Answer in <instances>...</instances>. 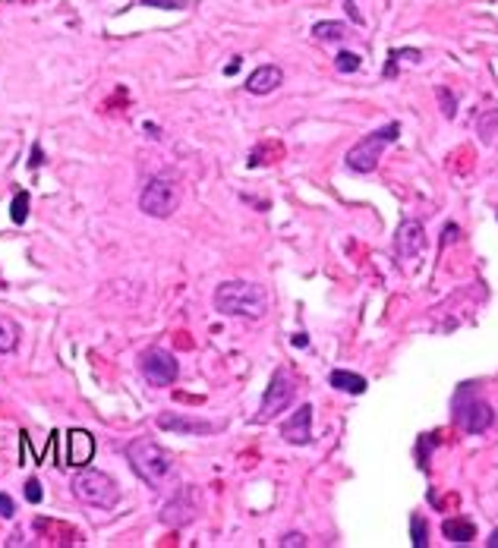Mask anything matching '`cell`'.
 Here are the masks:
<instances>
[{
	"label": "cell",
	"instance_id": "1",
	"mask_svg": "<svg viewBox=\"0 0 498 548\" xmlns=\"http://www.w3.org/2000/svg\"><path fill=\"white\" fill-rule=\"evenodd\" d=\"M215 309L221 315L262 319L268 312V290L253 281H224L215 290Z\"/></svg>",
	"mask_w": 498,
	"mask_h": 548
},
{
	"label": "cell",
	"instance_id": "2",
	"mask_svg": "<svg viewBox=\"0 0 498 548\" xmlns=\"http://www.w3.org/2000/svg\"><path fill=\"white\" fill-rule=\"evenodd\" d=\"M127 460H129V467L136 470V476L145 479L149 485H155V489L167 485L174 476V460L167 457L164 447H158L149 438H133L127 445Z\"/></svg>",
	"mask_w": 498,
	"mask_h": 548
},
{
	"label": "cell",
	"instance_id": "3",
	"mask_svg": "<svg viewBox=\"0 0 498 548\" xmlns=\"http://www.w3.org/2000/svg\"><path fill=\"white\" fill-rule=\"evenodd\" d=\"M451 413H454V423L461 425L467 435H483L492 423H495V413L492 407L479 397L476 385H461L457 394L451 400Z\"/></svg>",
	"mask_w": 498,
	"mask_h": 548
},
{
	"label": "cell",
	"instance_id": "4",
	"mask_svg": "<svg viewBox=\"0 0 498 548\" xmlns=\"http://www.w3.org/2000/svg\"><path fill=\"white\" fill-rule=\"evenodd\" d=\"M401 136V123L397 120H391V123H385L382 129H372L369 136H363V139L353 145V149L347 151V158H344V164H347L350 171L357 173H369L375 171V164H379L382 151L391 145L394 139Z\"/></svg>",
	"mask_w": 498,
	"mask_h": 548
},
{
	"label": "cell",
	"instance_id": "5",
	"mask_svg": "<svg viewBox=\"0 0 498 548\" xmlns=\"http://www.w3.org/2000/svg\"><path fill=\"white\" fill-rule=\"evenodd\" d=\"M73 495L79 498L82 504L98 507V511H111V507H117V501H120L117 482H114L107 473H101V470H82V473L73 479Z\"/></svg>",
	"mask_w": 498,
	"mask_h": 548
},
{
	"label": "cell",
	"instance_id": "6",
	"mask_svg": "<svg viewBox=\"0 0 498 548\" xmlns=\"http://www.w3.org/2000/svg\"><path fill=\"white\" fill-rule=\"evenodd\" d=\"M139 208L149 218H171L177 211V189H174L171 180H164V177L149 180L139 196Z\"/></svg>",
	"mask_w": 498,
	"mask_h": 548
},
{
	"label": "cell",
	"instance_id": "7",
	"mask_svg": "<svg viewBox=\"0 0 498 548\" xmlns=\"http://www.w3.org/2000/svg\"><path fill=\"white\" fill-rule=\"evenodd\" d=\"M293 394H297V385H293V378L287 375L284 369H278L268 381L265 394H262V407H259V423H268L271 416L284 413V410L293 403Z\"/></svg>",
	"mask_w": 498,
	"mask_h": 548
},
{
	"label": "cell",
	"instance_id": "8",
	"mask_svg": "<svg viewBox=\"0 0 498 548\" xmlns=\"http://www.w3.org/2000/svg\"><path fill=\"white\" fill-rule=\"evenodd\" d=\"M139 372L149 378L152 385L167 388L177 381L180 366H177V356L174 353H167V350H161V347H152L139 356Z\"/></svg>",
	"mask_w": 498,
	"mask_h": 548
},
{
	"label": "cell",
	"instance_id": "9",
	"mask_svg": "<svg viewBox=\"0 0 498 548\" xmlns=\"http://www.w3.org/2000/svg\"><path fill=\"white\" fill-rule=\"evenodd\" d=\"M426 246V230L419 221H413V218H407V221H401V227H397V237H394V255L401 262L407 259H417L419 252H423Z\"/></svg>",
	"mask_w": 498,
	"mask_h": 548
},
{
	"label": "cell",
	"instance_id": "10",
	"mask_svg": "<svg viewBox=\"0 0 498 548\" xmlns=\"http://www.w3.org/2000/svg\"><path fill=\"white\" fill-rule=\"evenodd\" d=\"M158 429L177 432V435H215V432H221V425L209 423V419H196V416L161 413V416H158Z\"/></svg>",
	"mask_w": 498,
	"mask_h": 548
},
{
	"label": "cell",
	"instance_id": "11",
	"mask_svg": "<svg viewBox=\"0 0 498 548\" xmlns=\"http://www.w3.org/2000/svg\"><path fill=\"white\" fill-rule=\"evenodd\" d=\"M281 438L287 441V445H293V447L309 445V441H313V403H303V407H300L297 413L281 425Z\"/></svg>",
	"mask_w": 498,
	"mask_h": 548
},
{
	"label": "cell",
	"instance_id": "12",
	"mask_svg": "<svg viewBox=\"0 0 498 548\" xmlns=\"http://www.w3.org/2000/svg\"><path fill=\"white\" fill-rule=\"evenodd\" d=\"M95 457V438L85 429H73L67 435V467H85Z\"/></svg>",
	"mask_w": 498,
	"mask_h": 548
},
{
	"label": "cell",
	"instance_id": "13",
	"mask_svg": "<svg viewBox=\"0 0 498 548\" xmlns=\"http://www.w3.org/2000/svg\"><path fill=\"white\" fill-rule=\"evenodd\" d=\"M281 82H284L281 67H275V63H262V67H256L253 73H249V79H246V89L253 92V95H271V92H275Z\"/></svg>",
	"mask_w": 498,
	"mask_h": 548
},
{
	"label": "cell",
	"instance_id": "14",
	"mask_svg": "<svg viewBox=\"0 0 498 548\" xmlns=\"http://www.w3.org/2000/svg\"><path fill=\"white\" fill-rule=\"evenodd\" d=\"M199 514V507L193 504V498H189V492H180L177 498H174L167 507H164L161 520L167 526H186V523H193V517Z\"/></svg>",
	"mask_w": 498,
	"mask_h": 548
},
{
	"label": "cell",
	"instance_id": "15",
	"mask_svg": "<svg viewBox=\"0 0 498 548\" xmlns=\"http://www.w3.org/2000/svg\"><path fill=\"white\" fill-rule=\"evenodd\" d=\"M328 385L335 388V391H344V394H353V397H360V394H366V378L357 375V372H347V369H335L331 375H328Z\"/></svg>",
	"mask_w": 498,
	"mask_h": 548
},
{
	"label": "cell",
	"instance_id": "16",
	"mask_svg": "<svg viewBox=\"0 0 498 548\" xmlns=\"http://www.w3.org/2000/svg\"><path fill=\"white\" fill-rule=\"evenodd\" d=\"M442 533H445L448 542H457V545H467V542L476 539V526L470 523L467 517H451L442 523Z\"/></svg>",
	"mask_w": 498,
	"mask_h": 548
},
{
	"label": "cell",
	"instance_id": "17",
	"mask_svg": "<svg viewBox=\"0 0 498 548\" xmlns=\"http://www.w3.org/2000/svg\"><path fill=\"white\" fill-rule=\"evenodd\" d=\"M19 337H23L19 325L10 315H0V353H13L19 347Z\"/></svg>",
	"mask_w": 498,
	"mask_h": 548
},
{
	"label": "cell",
	"instance_id": "18",
	"mask_svg": "<svg viewBox=\"0 0 498 548\" xmlns=\"http://www.w3.org/2000/svg\"><path fill=\"white\" fill-rule=\"evenodd\" d=\"M313 35L319 38V41H341V38L347 35V25L344 23H315Z\"/></svg>",
	"mask_w": 498,
	"mask_h": 548
},
{
	"label": "cell",
	"instance_id": "19",
	"mask_svg": "<svg viewBox=\"0 0 498 548\" xmlns=\"http://www.w3.org/2000/svg\"><path fill=\"white\" fill-rule=\"evenodd\" d=\"M410 539H413V548H426V545H429V526H426V520L419 517V514H413V517H410Z\"/></svg>",
	"mask_w": 498,
	"mask_h": 548
},
{
	"label": "cell",
	"instance_id": "20",
	"mask_svg": "<svg viewBox=\"0 0 498 548\" xmlns=\"http://www.w3.org/2000/svg\"><path fill=\"white\" fill-rule=\"evenodd\" d=\"M10 218H13V224H25V218H29V193H16Z\"/></svg>",
	"mask_w": 498,
	"mask_h": 548
},
{
	"label": "cell",
	"instance_id": "21",
	"mask_svg": "<svg viewBox=\"0 0 498 548\" xmlns=\"http://www.w3.org/2000/svg\"><path fill=\"white\" fill-rule=\"evenodd\" d=\"M335 67H338V73H357V70H360V54L341 51L335 57Z\"/></svg>",
	"mask_w": 498,
	"mask_h": 548
},
{
	"label": "cell",
	"instance_id": "22",
	"mask_svg": "<svg viewBox=\"0 0 498 548\" xmlns=\"http://www.w3.org/2000/svg\"><path fill=\"white\" fill-rule=\"evenodd\" d=\"M435 92H439V101H442V114H445V117L451 120L454 114H457V111H454V107H457V101H454V95H448V89H442V85H439V89H435Z\"/></svg>",
	"mask_w": 498,
	"mask_h": 548
},
{
	"label": "cell",
	"instance_id": "23",
	"mask_svg": "<svg viewBox=\"0 0 498 548\" xmlns=\"http://www.w3.org/2000/svg\"><path fill=\"white\" fill-rule=\"evenodd\" d=\"M41 498H45V492H41V482H38V479L25 482V501H29V504H41Z\"/></svg>",
	"mask_w": 498,
	"mask_h": 548
},
{
	"label": "cell",
	"instance_id": "24",
	"mask_svg": "<svg viewBox=\"0 0 498 548\" xmlns=\"http://www.w3.org/2000/svg\"><path fill=\"white\" fill-rule=\"evenodd\" d=\"M142 3L152 10H183L186 7V0H142Z\"/></svg>",
	"mask_w": 498,
	"mask_h": 548
},
{
	"label": "cell",
	"instance_id": "25",
	"mask_svg": "<svg viewBox=\"0 0 498 548\" xmlns=\"http://www.w3.org/2000/svg\"><path fill=\"white\" fill-rule=\"evenodd\" d=\"M16 514V504H13V498L10 495H3V492H0V517L3 520H10Z\"/></svg>",
	"mask_w": 498,
	"mask_h": 548
},
{
	"label": "cell",
	"instance_id": "26",
	"mask_svg": "<svg viewBox=\"0 0 498 548\" xmlns=\"http://www.w3.org/2000/svg\"><path fill=\"white\" fill-rule=\"evenodd\" d=\"M303 548L306 545V536L303 533H287V536H284V539H281V548Z\"/></svg>",
	"mask_w": 498,
	"mask_h": 548
},
{
	"label": "cell",
	"instance_id": "27",
	"mask_svg": "<svg viewBox=\"0 0 498 548\" xmlns=\"http://www.w3.org/2000/svg\"><path fill=\"white\" fill-rule=\"evenodd\" d=\"M41 164H45V155H41V145H32V158H29V167L32 171H38V167H41Z\"/></svg>",
	"mask_w": 498,
	"mask_h": 548
},
{
	"label": "cell",
	"instance_id": "28",
	"mask_svg": "<svg viewBox=\"0 0 498 548\" xmlns=\"http://www.w3.org/2000/svg\"><path fill=\"white\" fill-rule=\"evenodd\" d=\"M347 13H350V19H353L357 25H363V16L357 13V7H353V0H347Z\"/></svg>",
	"mask_w": 498,
	"mask_h": 548
},
{
	"label": "cell",
	"instance_id": "29",
	"mask_svg": "<svg viewBox=\"0 0 498 548\" xmlns=\"http://www.w3.org/2000/svg\"><path fill=\"white\" fill-rule=\"evenodd\" d=\"M486 545H489V548H498V529L489 536V539H486Z\"/></svg>",
	"mask_w": 498,
	"mask_h": 548
}]
</instances>
